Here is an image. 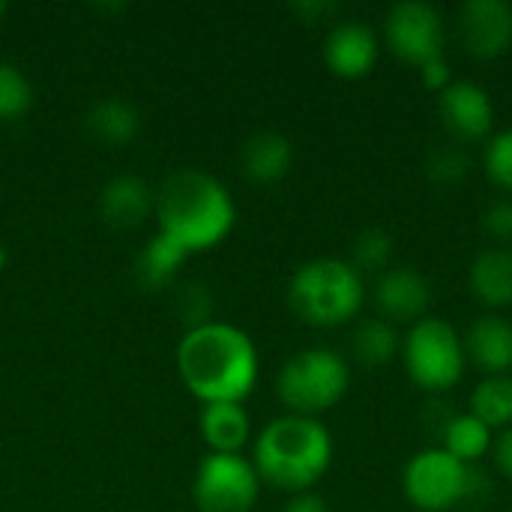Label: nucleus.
I'll return each mask as SVG.
<instances>
[{
    "instance_id": "1",
    "label": "nucleus",
    "mask_w": 512,
    "mask_h": 512,
    "mask_svg": "<svg viewBox=\"0 0 512 512\" xmlns=\"http://www.w3.org/2000/svg\"><path fill=\"white\" fill-rule=\"evenodd\" d=\"M177 372L192 396L204 405L240 402L255 390L258 351L252 339L225 321L186 330L177 348Z\"/></svg>"
},
{
    "instance_id": "2",
    "label": "nucleus",
    "mask_w": 512,
    "mask_h": 512,
    "mask_svg": "<svg viewBox=\"0 0 512 512\" xmlns=\"http://www.w3.org/2000/svg\"><path fill=\"white\" fill-rule=\"evenodd\" d=\"M159 234L192 252L219 246L237 225V204L222 180L198 168L168 174L153 201Z\"/></svg>"
},
{
    "instance_id": "3",
    "label": "nucleus",
    "mask_w": 512,
    "mask_h": 512,
    "mask_svg": "<svg viewBox=\"0 0 512 512\" xmlns=\"http://www.w3.org/2000/svg\"><path fill=\"white\" fill-rule=\"evenodd\" d=\"M333 462V438L315 417L285 414L258 435L255 471L270 486L309 492Z\"/></svg>"
},
{
    "instance_id": "4",
    "label": "nucleus",
    "mask_w": 512,
    "mask_h": 512,
    "mask_svg": "<svg viewBox=\"0 0 512 512\" xmlns=\"http://www.w3.org/2000/svg\"><path fill=\"white\" fill-rule=\"evenodd\" d=\"M363 294V276L342 258H312L291 276L288 285L291 309L315 327L351 321L363 306Z\"/></svg>"
},
{
    "instance_id": "5",
    "label": "nucleus",
    "mask_w": 512,
    "mask_h": 512,
    "mask_svg": "<svg viewBox=\"0 0 512 512\" xmlns=\"http://www.w3.org/2000/svg\"><path fill=\"white\" fill-rule=\"evenodd\" d=\"M351 372L333 348H306L285 360L276 378L279 399L300 417H318L333 408L348 390Z\"/></svg>"
},
{
    "instance_id": "6",
    "label": "nucleus",
    "mask_w": 512,
    "mask_h": 512,
    "mask_svg": "<svg viewBox=\"0 0 512 512\" xmlns=\"http://www.w3.org/2000/svg\"><path fill=\"white\" fill-rule=\"evenodd\" d=\"M465 342L453 324L420 318L405 336V366L414 384L426 390H450L465 375Z\"/></svg>"
},
{
    "instance_id": "7",
    "label": "nucleus",
    "mask_w": 512,
    "mask_h": 512,
    "mask_svg": "<svg viewBox=\"0 0 512 512\" xmlns=\"http://www.w3.org/2000/svg\"><path fill=\"white\" fill-rule=\"evenodd\" d=\"M477 483H480V474L441 447L420 450L405 465V474H402L405 498L417 510L426 512H444L456 507L462 498L474 492Z\"/></svg>"
},
{
    "instance_id": "8",
    "label": "nucleus",
    "mask_w": 512,
    "mask_h": 512,
    "mask_svg": "<svg viewBox=\"0 0 512 512\" xmlns=\"http://www.w3.org/2000/svg\"><path fill=\"white\" fill-rule=\"evenodd\" d=\"M261 477L240 453H210L195 474V504L201 512H249L258 501Z\"/></svg>"
},
{
    "instance_id": "9",
    "label": "nucleus",
    "mask_w": 512,
    "mask_h": 512,
    "mask_svg": "<svg viewBox=\"0 0 512 512\" xmlns=\"http://www.w3.org/2000/svg\"><path fill=\"white\" fill-rule=\"evenodd\" d=\"M384 33H387V45L414 66L444 57V42H447L444 18L426 0H402L390 6Z\"/></svg>"
},
{
    "instance_id": "10",
    "label": "nucleus",
    "mask_w": 512,
    "mask_h": 512,
    "mask_svg": "<svg viewBox=\"0 0 512 512\" xmlns=\"http://www.w3.org/2000/svg\"><path fill=\"white\" fill-rule=\"evenodd\" d=\"M438 114L459 144L462 141H480L495 126V105H492L489 90L480 87L477 81H468V78L450 81L441 90Z\"/></svg>"
},
{
    "instance_id": "11",
    "label": "nucleus",
    "mask_w": 512,
    "mask_h": 512,
    "mask_svg": "<svg viewBox=\"0 0 512 512\" xmlns=\"http://www.w3.org/2000/svg\"><path fill=\"white\" fill-rule=\"evenodd\" d=\"M459 39L474 57H498L512 42V6L507 0H468L459 9Z\"/></svg>"
},
{
    "instance_id": "12",
    "label": "nucleus",
    "mask_w": 512,
    "mask_h": 512,
    "mask_svg": "<svg viewBox=\"0 0 512 512\" xmlns=\"http://www.w3.org/2000/svg\"><path fill=\"white\" fill-rule=\"evenodd\" d=\"M375 303L387 321H420L432 303L429 279L411 267H390L375 282Z\"/></svg>"
},
{
    "instance_id": "13",
    "label": "nucleus",
    "mask_w": 512,
    "mask_h": 512,
    "mask_svg": "<svg viewBox=\"0 0 512 512\" xmlns=\"http://www.w3.org/2000/svg\"><path fill=\"white\" fill-rule=\"evenodd\" d=\"M378 36L363 21L336 24L324 42V60L339 78H363L378 63Z\"/></svg>"
},
{
    "instance_id": "14",
    "label": "nucleus",
    "mask_w": 512,
    "mask_h": 512,
    "mask_svg": "<svg viewBox=\"0 0 512 512\" xmlns=\"http://www.w3.org/2000/svg\"><path fill=\"white\" fill-rule=\"evenodd\" d=\"M153 201H156V195L150 192V186L141 177L120 174L105 183V189L99 195V210L111 228L132 231V228L144 225V219L153 213Z\"/></svg>"
},
{
    "instance_id": "15",
    "label": "nucleus",
    "mask_w": 512,
    "mask_h": 512,
    "mask_svg": "<svg viewBox=\"0 0 512 512\" xmlns=\"http://www.w3.org/2000/svg\"><path fill=\"white\" fill-rule=\"evenodd\" d=\"M465 354L489 375H507L512 369V321L501 315H483L468 327Z\"/></svg>"
},
{
    "instance_id": "16",
    "label": "nucleus",
    "mask_w": 512,
    "mask_h": 512,
    "mask_svg": "<svg viewBox=\"0 0 512 512\" xmlns=\"http://www.w3.org/2000/svg\"><path fill=\"white\" fill-rule=\"evenodd\" d=\"M294 162V147L288 141V135L276 132V129H261L255 135L246 138L243 150H240V165L243 174L252 183H279Z\"/></svg>"
},
{
    "instance_id": "17",
    "label": "nucleus",
    "mask_w": 512,
    "mask_h": 512,
    "mask_svg": "<svg viewBox=\"0 0 512 512\" xmlns=\"http://www.w3.org/2000/svg\"><path fill=\"white\" fill-rule=\"evenodd\" d=\"M471 291L486 306H510L512 303V249L489 246L471 261Z\"/></svg>"
},
{
    "instance_id": "18",
    "label": "nucleus",
    "mask_w": 512,
    "mask_h": 512,
    "mask_svg": "<svg viewBox=\"0 0 512 512\" xmlns=\"http://www.w3.org/2000/svg\"><path fill=\"white\" fill-rule=\"evenodd\" d=\"M84 129L90 138H96L102 144L123 147L141 132V114L132 102H126L120 96H108V99H99L84 114Z\"/></svg>"
},
{
    "instance_id": "19",
    "label": "nucleus",
    "mask_w": 512,
    "mask_h": 512,
    "mask_svg": "<svg viewBox=\"0 0 512 512\" xmlns=\"http://www.w3.org/2000/svg\"><path fill=\"white\" fill-rule=\"evenodd\" d=\"M252 423L240 402H216L201 411V435L210 453H240L249 441Z\"/></svg>"
},
{
    "instance_id": "20",
    "label": "nucleus",
    "mask_w": 512,
    "mask_h": 512,
    "mask_svg": "<svg viewBox=\"0 0 512 512\" xmlns=\"http://www.w3.org/2000/svg\"><path fill=\"white\" fill-rule=\"evenodd\" d=\"M186 249L177 246L174 240H168L165 234H153L147 240V246L138 252L135 258V279L144 291H165L174 285L183 261H186Z\"/></svg>"
},
{
    "instance_id": "21",
    "label": "nucleus",
    "mask_w": 512,
    "mask_h": 512,
    "mask_svg": "<svg viewBox=\"0 0 512 512\" xmlns=\"http://www.w3.org/2000/svg\"><path fill=\"white\" fill-rule=\"evenodd\" d=\"M489 447H492V429L474 414H453L441 426V450H447L465 465H474L477 459H483Z\"/></svg>"
},
{
    "instance_id": "22",
    "label": "nucleus",
    "mask_w": 512,
    "mask_h": 512,
    "mask_svg": "<svg viewBox=\"0 0 512 512\" xmlns=\"http://www.w3.org/2000/svg\"><path fill=\"white\" fill-rule=\"evenodd\" d=\"M471 414L483 420L489 429H510L512 426V378L510 375H489L471 393Z\"/></svg>"
},
{
    "instance_id": "23",
    "label": "nucleus",
    "mask_w": 512,
    "mask_h": 512,
    "mask_svg": "<svg viewBox=\"0 0 512 512\" xmlns=\"http://www.w3.org/2000/svg\"><path fill=\"white\" fill-rule=\"evenodd\" d=\"M351 351L363 366H387L399 351V333L387 318H369L354 330Z\"/></svg>"
},
{
    "instance_id": "24",
    "label": "nucleus",
    "mask_w": 512,
    "mask_h": 512,
    "mask_svg": "<svg viewBox=\"0 0 512 512\" xmlns=\"http://www.w3.org/2000/svg\"><path fill=\"white\" fill-rule=\"evenodd\" d=\"M393 249H396V243H393V234L390 231H384V228H366L354 240L351 264H354L357 273H363V270L384 273V270H390Z\"/></svg>"
},
{
    "instance_id": "25",
    "label": "nucleus",
    "mask_w": 512,
    "mask_h": 512,
    "mask_svg": "<svg viewBox=\"0 0 512 512\" xmlns=\"http://www.w3.org/2000/svg\"><path fill=\"white\" fill-rule=\"evenodd\" d=\"M30 102H33V87L27 75L15 63L0 60V123L24 117Z\"/></svg>"
},
{
    "instance_id": "26",
    "label": "nucleus",
    "mask_w": 512,
    "mask_h": 512,
    "mask_svg": "<svg viewBox=\"0 0 512 512\" xmlns=\"http://www.w3.org/2000/svg\"><path fill=\"white\" fill-rule=\"evenodd\" d=\"M471 171V156L468 150L459 144V141H450V144H435L426 156V174L435 180V183H459L465 174Z\"/></svg>"
},
{
    "instance_id": "27",
    "label": "nucleus",
    "mask_w": 512,
    "mask_h": 512,
    "mask_svg": "<svg viewBox=\"0 0 512 512\" xmlns=\"http://www.w3.org/2000/svg\"><path fill=\"white\" fill-rule=\"evenodd\" d=\"M174 306H177V315L186 324V330H195V327L210 324L213 297H210V291H207L204 282H186V285H180V291L174 297Z\"/></svg>"
},
{
    "instance_id": "28",
    "label": "nucleus",
    "mask_w": 512,
    "mask_h": 512,
    "mask_svg": "<svg viewBox=\"0 0 512 512\" xmlns=\"http://www.w3.org/2000/svg\"><path fill=\"white\" fill-rule=\"evenodd\" d=\"M483 165H486V174H489L501 189H510L512 192V129L498 132V135L486 144Z\"/></svg>"
},
{
    "instance_id": "29",
    "label": "nucleus",
    "mask_w": 512,
    "mask_h": 512,
    "mask_svg": "<svg viewBox=\"0 0 512 512\" xmlns=\"http://www.w3.org/2000/svg\"><path fill=\"white\" fill-rule=\"evenodd\" d=\"M483 228L489 237H495L498 246L512 243V198H498L483 210Z\"/></svg>"
},
{
    "instance_id": "30",
    "label": "nucleus",
    "mask_w": 512,
    "mask_h": 512,
    "mask_svg": "<svg viewBox=\"0 0 512 512\" xmlns=\"http://www.w3.org/2000/svg\"><path fill=\"white\" fill-rule=\"evenodd\" d=\"M420 75H423V84L429 87V90H444L453 78H450V63H447V57H435V60H429V63H423L420 66Z\"/></svg>"
},
{
    "instance_id": "31",
    "label": "nucleus",
    "mask_w": 512,
    "mask_h": 512,
    "mask_svg": "<svg viewBox=\"0 0 512 512\" xmlns=\"http://www.w3.org/2000/svg\"><path fill=\"white\" fill-rule=\"evenodd\" d=\"M285 512H330L327 510V501L321 495H312V492H297Z\"/></svg>"
},
{
    "instance_id": "32",
    "label": "nucleus",
    "mask_w": 512,
    "mask_h": 512,
    "mask_svg": "<svg viewBox=\"0 0 512 512\" xmlns=\"http://www.w3.org/2000/svg\"><path fill=\"white\" fill-rule=\"evenodd\" d=\"M495 459H498V468L512 480V426L501 432V438L495 441Z\"/></svg>"
},
{
    "instance_id": "33",
    "label": "nucleus",
    "mask_w": 512,
    "mask_h": 512,
    "mask_svg": "<svg viewBox=\"0 0 512 512\" xmlns=\"http://www.w3.org/2000/svg\"><path fill=\"white\" fill-rule=\"evenodd\" d=\"M333 9H336L333 3H321V0H318V3H297V6H294V12H297V15H306V18L327 15V12H333Z\"/></svg>"
},
{
    "instance_id": "34",
    "label": "nucleus",
    "mask_w": 512,
    "mask_h": 512,
    "mask_svg": "<svg viewBox=\"0 0 512 512\" xmlns=\"http://www.w3.org/2000/svg\"><path fill=\"white\" fill-rule=\"evenodd\" d=\"M3 264H6V252H3V246H0V270H3Z\"/></svg>"
},
{
    "instance_id": "35",
    "label": "nucleus",
    "mask_w": 512,
    "mask_h": 512,
    "mask_svg": "<svg viewBox=\"0 0 512 512\" xmlns=\"http://www.w3.org/2000/svg\"><path fill=\"white\" fill-rule=\"evenodd\" d=\"M3 15H6V3L0 0V21H3Z\"/></svg>"
},
{
    "instance_id": "36",
    "label": "nucleus",
    "mask_w": 512,
    "mask_h": 512,
    "mask_svg": "<svg viewBox=\"0 0 512 512\" xmlns=\"http://www.w3.org/2000/svg\"><path fill=\"white\" fill-rule=\"evenodd\" d=\"M510 512H512V510H510Z\"/></svg>"
}]
</instances>
